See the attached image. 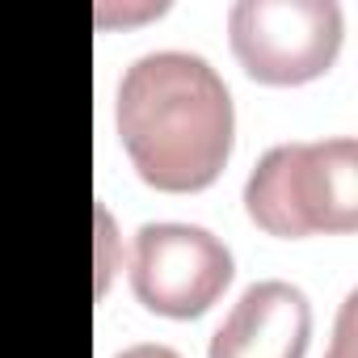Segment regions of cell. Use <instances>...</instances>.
<instances>
[{"label":"cell","mask_w":358,"mask_h":358,"mask_svg":"<svg viewBox=\"0 0 358 358\" xmlns=\"http://www.w3.org/2000/svg\"><path fill=\"white\" fill-rule=\"evenodd\" d=\"M118 139L139 182L160 194L215 186L236 143V110L220 72L190 51L139 55L118 85Z\"/></svg>","instance_id":"obj_1"},{"label":"cell","mask_w":358,"mask_h":358,"mask_svg":"<svg viewBox=\"0 0 358 358\" xmlns=\"http://www.w3.org/2000/svg\"><path fill=\"white\" fill-rule=\"evenodd\" d=\"M354 303H358V295H350V299H345V308H341L337 341H333V354H329V358H354Z\"/></svg>","instance_id":"obj_6"},{"label":"cell","mask_w":358,"mask_h":358,"mask_svg":"<svg viewBox=\"0 0 358 358\" xmlns=\"http://www.w3.org/2000/svg\"><path fill=\"white\" fill-rule=\"evenodd\" d=\"M114 358H182V354L169 350V345H156V341H139V345H127V350L114 354Z\"/></svg>","instance_id":"obj_7"},{"label":"cell","mask_w":358,"mask_h":358,"mask_svg":"<svg viewBox=\"0 0 358 358\" xmlns=\"http://www.w3.org/2000/svg\"><path fill=\"white\" fill-rule=\"evenodd\" d=\"M312 337L308 295L291 282H253L211 337L207 358H303Z\"/></svg>","instance_id":"obj_5"},{"label":"cell","mask_w":358,"mask_h":358,"mask_svg":"<svg viewBox=\"0 0 358 358\" xmlns=\"http://www.w3.org/2000/svg\"><path fill=\"white\" fill-rule=\"evenodd\" d=\"M228 43L257 85H308L341 51V9L333 0H241L228 13Z\"/></svg>","instance_id":"obj_3"},{"label":"cell","mask_w":358,"mask_h":358,"mask_svg":"<svg viewBox=\"0 0 358 358\" xmlns=\"http://www.w3.org/2000/svg\"><path fill=\"white\" fill-rule=\"evenodd\" d=\"M249 220L282 241L358 228V143L350 135L278 143L245 182Z\"/></svg>","instance_id":"obj_2"},{"label":"cell","mask_w":358,"mask_h":358,"mask_svg":"<svg viewBox=\"0 0 358 358\" xmlns=\"http://www.w3.org/2000/svg\"><path fill=\"white\" fill-rule=\"evenodd\" d=\"M232 274V253L199 224H143L135 232L131 291L156 316L199 320L220 303Z\"/></svg>","instance_id":"obj_4"}]
</instances>
